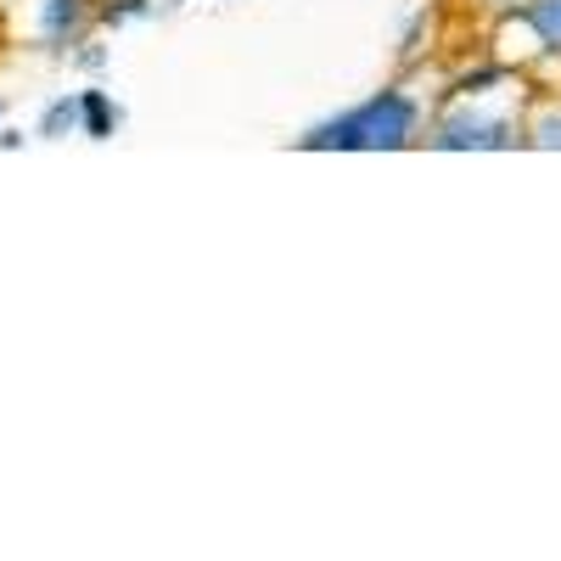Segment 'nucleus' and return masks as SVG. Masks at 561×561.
Segmentation results:
<instances>
[{
	"mask_svg": "<svg viewBox=\"0 0 561 561\" xmlns=\"http://www.w3.org/2000/svg\"><path fill=\"white\" fill-rule=\"evenodd\" d=\"M0 147H7V152H18V147H23V135H18V129H0Z\"/></svg>",
	"mask_w": 561,
	"mask_h": 561,
	"instance_id": "11",
	"label": "nucleus"
},
{
	"mask_svg": "<svg viewBox=\"0 0 561 561\" xmlns=\"http://www.w3.org/2000/svg\"><path fill=\"white\" fill-rule=\"evenodd\" d=\"M73 68H79V73H102V68H107V45L79 39V45H73Z\"/></svg>",
	"mask_w": 561,
	"mask_h": 561,
	"instance_id": "10",
	"label": "nucleus"
},
{
	"mask_svg": "<svg viewBox=\"0 0 561 561\" xmlns=\"http://www.w3.org/2000/svg\"><path fill=\"white\" fill-rule=\"evenodd\" d=\"M152 12V0H102V7H90V23L96 28H124L135 18H147Z\"/></svg>",
	"mask_w": 561,
	"mask_h": 561,
	"instance_id": "8",
	"label": "nucleus"
},
{
	"mask_svg": "<svg viewBox=\"0 0 561 561\" xmlns=\"http://www.w3.org/2000/svg\"><path fill=\"white\" fill-rule=\"evenodd\" d=\"M118 124H124V113H118V102L107 96L102 84L79 90V135H84V140H113Z\"/></svg>",
	"mask_w": 561,
	"mask_h": 561,
	"instance_id": "4",
	"label": "nucleus"
},
{
	"mask_svg": "<svg viewBox=\"0 0 561 561\" xmlns=\"http://www.w3.org/2000/svg\"><path fill=\"white\" fill-rule=\"evenodd\" d=\"M528 140H534V147H545V152H561V107L539 113V118L528 124Z\"/></svg>",
	"mask_w": 561,
	"mask_h": 561,
	"instance_id": "9",
	"label": "nucleus"
},
{
	"mask_svg": "<svg viewBox=\"0 0 561 561\" xmlns=\"http://www.w3.org/2000/svg\"><path fill=\"white\" fill-rule=\"evenodd\" d=\"M421 129V102L410 90H377L359 107L325 118L304 135V152H399Z\"/></svg>",
	"mask_w": 561,
	"mask_h": 561,
	"instance_id": "1",
	"label": "nucleus"
},
{
	"mask_svg": "<svg viewBox=\"0 0 561 561\" xmlns=\"http://www.w3.org/2000/svg\"><path fill=\"white\" fill-rule=\"evenodd\" d=\"M90 28H96L90 23V0H39V45L45 51H73Z\"/></svg>",
	"mask_w": 561,
	"mask_h": 561,
	"instance_id": "3",
	"label": "nucleus"
},
{
	"mask_svg": "<svg viewBox=\"0 0 561 561\" xmlns=\"http://www.w3.org/2000/svg\"><path fill=\"white\" fill-rule=\"evenodd\" d=\"M39 140H62V135H79V96H51L34 124Z\"/></svg>",
	"mask_w": 561,
	"mask_h": 561,
	"instance_id": "7",
	"label": "nucleus"
},
{
	"mask_svg": "<svg viewBox=\"0 0 561 561\" xmlns=\"http://www.w3.org/2000/svg\"><path fill=\"white\" fill-rule=\"evenodd\" d=\"M0 118H7V102H0Z\"/></svg>",
	"mask_w": 561,
	"mask_h": 561,
	"instance_id": "13",
	"label": "nucleus"
},
{
	"mask_svg": "<svg viewBox=\"0 0 561 561\" xmlns=\"http://www.w3.org/2000/svg\"><path fill=\"white\" fill-rule=\"evenodd\" d=\"M478 7H489V12H511V7H523V0H478Z\"/></svg>",
	"mask_w": 561,
	"mask_h": 561,
	"instance_id": "12",
	"label": "nucleus"
},
{
	"mask_svg": "<svg viewBox=\"0 0 561 561\" xmlns=\"http://www.w3.org/2000/svg\"><path fill=\"white\" fill-rule=\"evenodd\" d=\"M511 79H517V68H511V62H478V68L455 73L449 96H460V102H478V96H489L494 84H511Z\"/></svg>",
	"mask_w": 561,
	"mask_h": 561,
	"instance_id": "6",
	"label": "nucleus"
},
{
	"mask_svg": "<svg viewBox=\"0 0 561 561\" xmlns=\"http://www.w3.org/2000/svg\"><path fill=\"white\" fill-rule=\"evenodd\" d=\"M433 147H438V152H505V147H517V118L449 107V113H438V124H433Z\"/></svg>",
	"mask_w": 561,
	"mask_h": 561,
	"instance_id": "2",
	"label": "nucleus"
},
{
	"mask_svg": "<svg viewBox=\"0 0 561 561\" xmlns=\"http://www.w3.org/2000/svg\"><path fill=\"white\" fill-rule=\"evenodd\" d=\"M511 18L528 23L550 57H561V0H523V7H511Z\"/></svg>",
	"mask_w": 561,
	"mask_h": 561,
	"instance_id": "5",
	"label": "nucleus"
}]
</instances>
